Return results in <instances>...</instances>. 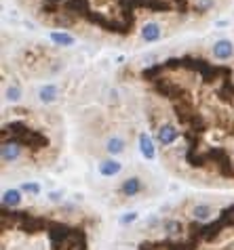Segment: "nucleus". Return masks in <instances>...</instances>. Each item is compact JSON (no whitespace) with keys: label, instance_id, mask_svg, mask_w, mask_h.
Wrapping results in <instances>:
<instances>
[{"label":"nucleus","instance_id":"nucleus-1","mask_svg":"<svg viewBox=\"0 0 234 250\" xmlns=\"http://www.w3.org/2000/svg\"><path fill=\"white\" fill-rule=\"evenodd\" d=\"M177 128L173 126V124H163L161 128L156 130V141L161 143V145H171L177 139Z\"/></svg>","mask_w":234,"mask_h":250},{"label":"nucleus","instance_id":"nucleus-2","mask_svg":"<svg viewBox=\"0 0 234 250\" xmlns=\"http://www.w3.org/2000/svg\"><path fill=\"white\" fill-rule=\"evenodd\" d=\"M0 156H2V162H15L22 156V145L19 143H2V149H0Z\"/></svg>","mask_w":234,"mask_h":250},{"label":"nucleus","instance_id":"nucleus-3","mask_svg":"<svg viewBox=\"0 0 234 250\" xmlns=\"http://www.w3.org/2000/svg\"><path fill=\"white\" fill-rule=\"evenodd\" d=\"M234 53V44L230 42V40H217L215 44H213V55H215L217 59H230Z\"/></svg>","mask_w":234,"mask_h":250},{"label":"nucleus","instance_id":"nucleus-4","mask_svg":"<svg viewBox=\"0 0 234 250\" xmlns=\"http://www.w3.org/2000/svg\"><path fill=\"white\" fill-rule=\"evenodd\" d=\"M140 151H141V156L146 158V160H154V158H156L154 141H152V139H150V135H146V133L140 135Z\"/></svg>","mask_w":234,"mask_h":250},{"label":"nucleus","instance_id":"nucleus-5","mask_svg":"<svg viewBox=\"0 0 234 250\" xmlns=\"http://www.w3.org/2000/svg\"><path fill=\"white\" fill-rule=\"evenodd\" d=\"M97 168H99L101 177H114L122 170V164L118 162V160H104V162H99Z\"/></svg>","mask_w":234,"mask_h":250},{"label":"nucleus","instance_id":"nucleus-6","mask_svg":"<svg viewBox=\"0 0 234 250\" xmlns=\"http://www.w3.org/2000/svg\"><path fill=\"white\" fill-rule=\"evenodd\" d=\"M127 147V143H125V139L122 137H110L108 141H106V149H108V154L110 156H118L122 154Z\"/></svg>","mask_w":234,"mask_h":250},{"label":"nucleus","instance_id":"nucleus-7","mask_svg":"<svg viewBox=\"0 0 234 250\" xmlns=\"http://www.w3.org/2000/svg\"><path fill=\"white\" fill-rule=\"evenodd\" d=\"M120 191L125 193L127 198H131V196H137V193L141 191V179H137V177H131V179H127V181L122 183Z\"/></svg>","mask_w":234,"mask_h":250},{"label":"nucleus","instance_id":"nucleus-8","mask_svg":"<svg viewBox=\"0 0 234 250\" xmlns=\"http://www.w3.org/2000/svg\"><path fill=\"white\" fill-rule=\"evenodd\" d=\"M141 38L146 40V42H156V40L161 38V25L158 23H146L141 27Z\"/></svg>","mask_w":234,"mask_h":250},{"label":"nucleus","instance_id":"nucleus-9","mask_svg":"<svg viewBox=\"0 0 234 250\" xmlns=\"http://www.w3.org/2000/svg\"><path fill=\"white\" fill-rule=\"evenodd\" d=\"M57 97H59V88L55 86V84H45L38 91V99L43 101V103H53Z\"/></svg>","mask_w":234,"mask_h":250},{"label":"nucleus","instance_id":"nucleus-10","mask_svg":"<svg viewBox=\"0 0 234 250\" xmlns=\"http://www.w3.org/2000/svg\"><path fill=\"white\" fill-rule=\"evenodd\" d=\"M2 204L9 206V208H15L22 204V191L19 189H6L2 193Z\"/></svg>","mask_w":234,"mask_h":250},{"label":"nucleus","instance_id":"nucleus-11","mask_svg":"<svg viewBox=\"0 0 234 250\" xmlns=\"http://www.w3.org/2000/svg\"><path fill=\"white\" fill-rule=\"evenodd\" d=\"M192 217H194L196 221H209L213 217V208L207 206V204H196L194 208H192Z\"/></svg>","mask_w":234,"mask_h":250},{"label":"nucleus","instance_id":"nucleus-12","mask_svg":"<svg viewBox=\"0 0 234 250\" xmlns=\"http://www.w3.org/2000/svg\"><path fill=\"white\" fill-rule=\"evenodd\" d=\"M51 40L59 46H72L74 44V38L70 34H64V32H51Z\"/></svg>","mask_w":234,"mask_h":250},{"label":"nucleus","instance_id":"nucleus-13","mask_svg":"<svg viewBox=\"0 0 234 250\" xmlns=\"http://www.w3.org/2000/svg\"><path fill=\"white\" fill-rule=\"evenodd\" d=\"M164 231H167V235H177L182 231V223L180 221H175V219L164 221Z\"/></svg>","mask_w":234,"mask_h":250},{"label":"nucleus","instance_id":"nucleus-14","mask_svg":"<svg viewBox=\"0 0 234 250\" xmlns=\"http://www.w3.org/2000/svg\"><path fill=\"white\" fill-rule=\"evenodd\" d=\"M4 95H6V99H9V101H19V97H22V91H19V86L13 84V86L6 88Z\"/></svg>","mask_w":234,"mask_h":250},{"label":"nucleus","instance_id":"nucleus-15","mask_svg":"<svg viewBox=\"0 0 234 250\" xmlns=\"http://www.w3.org/2000/svg\"><path fill=\"white\" fill-rule=\"evenodd\" d=\"M22 191L32 193V196H38V193L43 191V189H40V185H38V183H23V185H22Z\"/></svg>","mask_w":234,"mask_h":250},{"label":"nucleus","instance_id":"nucleus-16","mask_svg":"<svg viewBox=\"0 0 234 250\" xmlns=\"http://www.w3.org/2000/svg\"><path fill=\"white\" fill-rule=\"evenodd\" d=\"M211 6H213V0H194V9H196V11H201V13L209 11Z\"/></svg>","mask_w":234,"mask_h":250},{"label":"nucleus","instance_id":"nucleus-17","mask_svg":"<svg viewBox=\"0 0 234 250\" xmlns=\"http://www.w3.org/2000/svg\"><path fill=\"white\" fill-rule=\"evenodd\" d=\"M133 221H137V212L131 210V212H125V214H122V217L118 219V223H120V225H131Z\"/></svg>","mask_w":234,"mask_h":250},{"label":"nucleus","instance_id":"nucleus-18","mask_svg":"<svg viewBox=\"0 0 234 250\" xmlns=\"http://www.w3.org/2000/svg\"><path fill=\"white\" fill-rule=\"evenodd\" d=\"M61 198H64V191H51V193H49V200H51V202H61Z\"/></svg>","mask_w":234,"mask_h":250}]
</instances>
